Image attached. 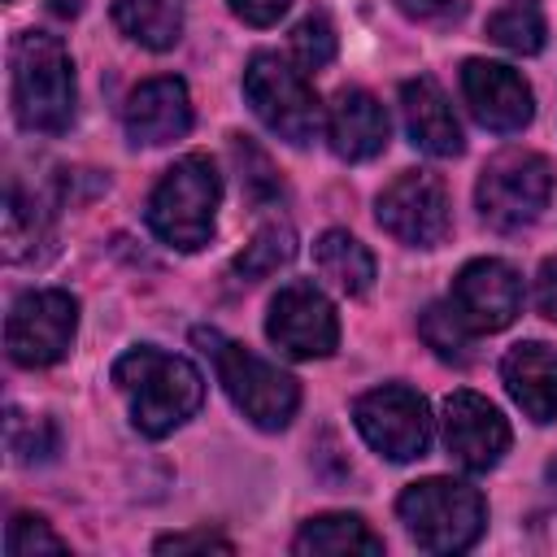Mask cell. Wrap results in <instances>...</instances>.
Returning <instances> with one entry per match:
<instances>
[{
	"mask_svg": "<svg viewBox=\"0 0 557 557\" xmlns=\"http://www.w3.org/2000/svg\"><path fill=\"white\" fill-rule=\"evenodd\" d=\"M113 383L126 396L131 422L152 440H161L174 426H183L205 400L200 370L187 357L161 352L152 344H139V348L122 352L113 361Z\"/></svg>",
	"mask_w": 557,
	"mask_h": 557,
	"instance_id": "cell-1",
	"label": "cell"
},
{
	"mask_svg": "<svg viewBox=\"0 0 557 557\" xmlns=\"http://www.w3.org/2000/svg\"><path fill=\"white\" fill-rule=\"evenodd\" d=\"M9 70H13V117L22 131L39 135H61L74 122V61L61 48L57 35L44 30H22L9 48Z\"/></svg>",
	"mask_w": 557,
	"mask_h": 557,
	"instance_id": "cell-2",
	"label": "cell"
},
{
	"mask_svg": "<svg viewBox=\"0 0 557 557\" xmlns=\"http://www.w3.org/2000/svg\"><path fill=\"white\" fill-rule=\"evenodd\" d=\"M222 200V178L209 157L187 152L165 170V178L148 196V226L161 244L178 252H196L213 239V218Z\"/></svg>",
	"mask_w": 557,
	"mask_h": 557,
	"instance_id": "cell-3",
	"label": "cell"
},
{
	"mask_svg": "<svg viewBox=\"0 0 557 557\" xmlns=\"http://www.w3.org/2000/svg\"><path fill=\"white\" fill-rule=\"evenodd\" d=\"M396 513L413 535V544L426 553H461L483 535V522H487L483 496L457 479L409 483L396 500Z\"/></svg>",
	"mask_w": 557,
	"mask_h": 557,
	"instance_id": "cell-4",
	"label": "cell"
},
{
	"mask_svg": "<svg viewBox=\"0 0 557 557\" xmlns=\"http://www.w3.org/2000/svg\"><path fill=\"white\" fill-rule=\"evenodd\" d=\"M196 339H209L213 344V366H218V379L226 387V396L235 400V409L261 426V431H283L292 418H296V405H300V387L292 374H283L278 366H270L265 357H257L252 348L235 344V339H222L218 331H196Z\"/></svg>",
	"mask_w": 557,
	"mask_h": 557,
	"instance_id": "cell-5",
	"label": "cell"
},
{
	"mask_svg": "<svg viewBox=\"0 0 557 557\" xmlns=\"http://www.w3.org/2000/svg\"><path fill=\"white\" fill-rule=\"evenodd\" d=\"M244 96L252 104V113L287 144L305 148L318 139L322 131V104L309 87V78L283 61L278 52H257L244 70Z\"/></svg>",
	"mask_w": 557,
	"mask_h": 557,
	"instance_id": "cell-6",
	"label": "cell"
},
{
	"mask_svg": "<svg viewBox=\"0 0 557 557\" xmlns=\"http://www.w3.org/2000/svg\"><path fill=\"white\" fill-rule=\"evenodd\" d=\"M548 196H553V165L540 152H522V148L492 157L474 187V205L483 222L496 231L531 226L544 213Z\"/></svg>",
	"mask_w": 557,
	"mask_h": 557,
	"instance_id": "cell-7",
	"label": "cell"
},
{
	"mask_svg": "<svg viewBox=\"0 0 557 557\" xmlns=\"http://www.w3.org/2000/svg\"><path fill=\"white\" fill-rule=\"evenodd\" d=\"M78 326V300L61 287H44V292H26L13 300L9 322H4V348L13 366L39 370L52 366L70 352Z\"/></svg>",
	"mask_w": 557,
	"mask_h": 557,
	"instance_id": "cell-8",
	"label": "cell"
},
{
	"mask_svg": "<svg viewBox=\"0 0 557 557\" xmlns=\"http://www.w3.org/2000/svg\"><path fill=\"white\" fill-rule=\"evenodd\" d=\"M352 422L366 444L387 461H413L431 444V409L405 383H383L352 405Z\"/></svg>",
	"mask_w": 557,
	"mask_h": 557,
	"instance_id": "cell-9",
	"label": "cell"
},
{
	"mask_svg": "<svg viewBox=\"0 0 557 557\" xmlns=\"http://www.w3.org/2000/svg\"><path fill=\"white\" fill-rule=\"evenodd\" d=\"M379 226L409 244V248H435L444 244L448 226H453V213H448V191L435 174L426 170H405L396 174L383 191H379Z\"/></svg>",
	"mask_w": 557,
	"mask_h": 557,
	"instance_id": "cell-10",
	"label": "cell"
},
{
	"mask_svg": "<svg viewBox=\"0 0 557 557\" xmlns=\"http://www.w3.org/2000/svg\"><path fill=\"white\" fill-rule=\"evenodd\" d=\"M265 335L287 357H331L339 344V318L335 305L313 283H287L270 300Z\"/></svg>",
	"mask_w": 557,
	"mask_h": 557,
	"instance_id": "cell-11",
	"label": "cell"
},
{
	"mask_svg": "<svg viewBox=\"0 0 557 557\" xmlns=\"http://www.w3.org/2000/svg\"><path fill=\"white\" fill-rule=\"evenodd\" d=\"M448 305L470 331H505L522 313V278L513 265L496 257H479L457 270Z\"/></svg>",
	"mask_w": 557,
	"mask_h": 557,
	"instance_id": "cell-12",
	"label": "cell"
},
{
	"mask_svg": "<svg viewBox=\"0 0 557 557\" xmlns=\"http://www.w3.org/2000/svg\"><path fill=\"white\" fill-rule=\"evenodd\" d=\"M444 448L461 470L483 474L509 453V422L492 400L474 392H453L444 400Z\"/></svg>",
	"mask_w": 557,
	"mask_h": 557,
	"instance_id": "cell-13",
	"label": "cell"
},
{
	"mask_svg": "<svg viewBox=\"0 0 557 557\" xmlns=\"http://www.w3.org/2000/svg\"><path fill=\"white\" fill-rule=\"evenodd\" d=\"M461 96H466L474 122L487 131H500V135L522 131L535 113V100H531V87L522 83V74L500 61H483V57H470L461 65Z\"/></svg>",
	"mask_w": 557,
	"mask_h": 557,
	"instance_id": "cell-14",
	"label": "cell"
},
{
	"mask_svg": "<svg viewBox=\"0 0 557 557\" xmlns=\"http://www.w3.org/2000/svg\"><path fill=\"white\" fill-rule=\"evenodd\" d=\"M122 126L131 144H148V148L183 139L191 126V100H187L183 78L161 74V78L139 83L122 104Z\"/></svg>",
	"mask_w": 557,
	"mask_h": 557,
	"instance_id": "cell-15",
	"label": "cell"
},
{
	"mask_svg": "<svg viewBox=\"0 0 557 557\" xmlns=\"http://www.w3.org/2000/svg\"><path fill=\"white\" fill-rule=\"evenodd\" d=\"M387 135H392V122H387V109L361 91V87H344L326 113V139L335 148V157L344 161H370L374 152L387 148Z\"/></svg>",
	"mask_w": 557,
	"mask_h": 557,
	"instance_id": "cell-16",
	"label": "cell"
},
{
	"mask_svg": "<svg viewBox=\"0 0 557 557\" xmlns=\"http://www.w3.org/2000/svg\"><path fill=\"white\" fill-rule=\"evenodd\" d=\"M500 379L531 422L557 418V348H548L540 339L513 344L500 361Z\"/></svg>",
	"mask_w": 557,
	"mask_h": 557,
	"instance_id": "cell-17",
	"label": "cell"
},
{
	"mask_svg": "<svg viewBox=\"0 0 557 557\" xmlns=\"http://www.w3.org/2000/svg\"><path fill=\"white\" fill-rule=\"evenodd\" d=\"M400 109H405V131H409L413 148H422L431 157H457L461 152L457 113H453V104L435 78L418 74V78L400 83Z\"/></svg>",
	"mask_w": 557,
	"mask_h": 557,
	"instance_id": "cell-18",
	"label": "cell"
},
{
	"mask_svg": "<svg viewBox=\"0 0 557 557\" xmlns=\"http://www.w3.org/2000/svg\"><path fill=\"white\" fill-rule=\"evenodd\" d=\"M292 548L300 557H352V553H383V540L366 527V518L357 513H322V518H309Z\"/></svg>",
	"mask_w": 557,
	"mask_h": 557,
	"instance_id": "cell-19",
	"label": "cell"
},
{
	"mask_svg": "<svg viewBox=\"0 0 557 557\" xmlns=\"http://www.w3.org/2000/svg\"><path fill=\"white\" fill-rule=\"evenodd\" d=\"M52 252V222L48 209L26 196L17 183H9L4 196V257L9 261H44Z\"/></svg>",
	"mask_w": 557,
	"mask_h": 557,
	"instance_id": "cell-20",
	"label": "cell"
},
{
	"mask_svg": "<svg viewBox=\"0 0 557 557\" xmlns=\"http://www.w3.org/2000/svg\"><path fill=\"white\" fill-rule=\"evenodd\" d=\"M313 261H318L322 278H331V283H335L339 292H348V296H361V292H370V283H374V257H370V248H366L357 235H348V231H326V235H318Z\"/></svg>",
	"mask_w": 557,
	"mask_h": 557,
	"instance_id": "cell-21",
	"label": "cell"
},
{
	"mask_svg": "<svg viewBox=\"0 0 557 557\" xmlns=\"http://www.w3.org/2000/svg\"><path fill=\"white\" fill-rule=\"evenodd\" d=\"M113 22L135 44L165 52L183 35V4L178 0H113Z\"/></svg>",
	"mask_w": 557,
	"mask_h": 557,
	"instance_id": "cell-22",
	"label": "cell"
},
{
	"mask_svg": "<svg viewBox=\"0 0 557 557\" xmlns=\"http://www.w3.org/2000/svg\"><path fill=\"white\" fill-rule=\"evenodd\" d=\"M544 9L540 0H509L500 4L492 17H487V39L518 52V57H531L544 48Z\"/></svg>",
	"mask_w": 557,
	"mask_h": 557,
	"instance_id": "cell-23",
	"label": "cell"
},
{
	"mask_svg": "<svg viewBox=\"0 0 557 557\" xmlns=\"http://www.w3.org/2000/svg\"><path fill=\"white\" fill-rule=\"evenodd\" d=\"M296 257V235H292V226L287 222H265L248 244H244V252L235 257V274L239 278H248V283H257V278H270L278 265H287Z\"/></svg>",
	"mask_w": 557,
	"mask_h": 557,
	"instance_id": "cell-24",
	"label": "cell"
},
{
	"mask_svg": "<svg viewBox=\"0 0 557 557\" xmlns=\"http://www.w3.org/2000/svg\"><path fill=\"white\" fill-rule=\"evenodd\" d=\"M418 331H422V339L435 348V357H444V361H453V366H466V361H470V326L457 318L453 305H431V309L422 313Z\"/></svg>",
	"mask_w": 557,
	"mask_h": 557,
	"instance_id": "cell-25",
	"label": "cell"
},
{
	"mask_svg": "<svg viewBox=\"0 0 557 557\" xmlns=\"http://www.w3.org/2000/svg\"><path fill=\"white\" fill-rule=\"evenodd\" d=\"M292 52H296V61H300L305 70L331 65V57H335V30H331V22H326L322 13L300 17L296 30H292Z\"/></svg>",
	"mask_w": 557,
	"mask_h": 557,
	"instance_id": "cell-26",
	"label": "cell"
},
{
	"mask_svg": "<svg viewBox=\"0 0 557 557\" xmlns=\"http://www.w3.org/2000/svg\"><path fill=\"white\" fill-rule=\"evenodd\" d=\"M9 453L17 461H48L57 453V431L52 422H35V418H22L17 409L9 413Z\"/></svg>",
	"mask_w": 557,
	"mask_h": 557,
	"instance_id": "cell-27",
	"label": "cell"
},
{
	"mask_svg": "<svg viewBox=\"0 0 557 557\" xmlns=\"http://www.w3.org/2000/svg\"><path fill=\"white\" fill-rule=\"evenodd\" d=\"M4 553L9 557H30V553H65V540L44 522V518H30V513H17L4 531Z\"/></svg>",
	"mask_w": 557,
	"mask_h": 557,
	"instance_id": "cell-28",
	"label": "cell"
},
{
	"mask_svg": "<svg viewBox=\"0 0 557 557\" xmlns=\"http://www.w3.org/2000/svg\"><path fill=\"white\" fill-rule=\"evenodd\" d=\"M231 553V540L213 535V531H178V535H161L157 553Z\"/></svg>",
	"mask_w": 557,
	"mask_h": 557,
	"instance_id": "cell-29",
	"label": "cell"
},
{
	"mask_svg": "<svg viewBox=\"0 0 557 557\" xmlns=\"http://www.w3.org/2000/svg\"><path fill=\"white\" fill-rule=\"evenodd\" d=\"M226 4H231V13L244 17L248 26H270V22H278V17L287 13L292 0H226Z\"/></svg>",
	"mask_w": 557,
	"mask_h": 557,
	"instance_id": "cell-30",
	"label": "cell"
},
{
	"mask_svg": "<svg viewBox=\"0 0 557 557\" xmlns=\"http://www.w3.org/2000/svg\"><path fill=\"white\" fill-rule=\"evenodd\" d=\"M535 305L548 322H557V257H548L535 274Z\"/></svg>",
	"mask_w": 557,
	"mask_h": 557,
	"instance_id": "cell-31",
	"label": "cell"
},
{
	"mask_svg": "<svg viewBox=\"0 0 557 557\" xmlns=\"http://www.w3.org/2000/svg\"><path fill=\"white\" fill-rule=\"evenodd\" d=\"M400 4V13H409V17H418V22H440V17H448L461 0H396Z\"/></svg>",
	"mask_w": 557,
	"mask_h": 557,
	"instance_id": "cell-32",
	"label": "cell"
}]
</instances>
